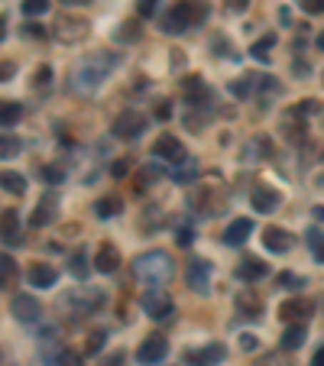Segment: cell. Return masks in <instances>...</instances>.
Listing matches in <instances>:
<instances>
[{
  "label": "cell",
  "instance_id": "obj_45",
  "mask_svg": "<svg viewBox=\"0 0 324 366\" xmlns=\"http://www.w3.org/2000/svg\"><path fill=\"white\" fill-rule=\"evenodd\" d=\"M156 4H159V0H136V14H140V16H153L156 14Z\"/></svg>",
  "mask_w": 324,
  "mask_h": 366
},
{
  "label": "cell",
  "instance_id": "obj_44",
  "mask_svg": "<svg viewBox=\"0 0 324 366\" xmlns=\"http://www.w3.org/2000/svg\"><path fill=\"white\" fill-rule=\"evenodd\" d=\"M49 78H52V68H49V65H43V68H36V81H33V85L36 88H46V85H49Z\"/></svg>",
  "mask_w": 324,
  "mask_h": 366
},
{
  "label": "cell",
  "instance_id": "obj_6",
  "mask_svg": "<svg viewBox=\"0 0 324 366\" xmlns=\"http://www.w3.org/2000/svg\"><path fill=\"white\" fill-rule=\"evenodd\" d=\"M88 26H91V23H88L85 16H59L52 33H56L59 43H81L88 36Z\"/></svg>",
  "mask_w": 324,
  "mask_h": 366
},
{
  "label": "cell",
  "instance_id": "obj_1",
  "mask_svg": "<svg viewBox=\"0 0 324 366\" xmlns=\"http://www.w3.org/2000/svg\"><path fill=\"white\" fill-rule=\"evenodd\" d=\"M113 65H117L113 52H91V56L81 59V62L71 68L69 88L75 94H81V98H88L91 91H98V88L104 85V78L113 71Z\"/></svg>",
  "mask_w": 324,
  "mask_h": 366
},
{
  "label": "cell",
  "instance_id": "obj_10",
  "mask_svg": "<svg viewBox=\"0 0 324 366\" xmlns=\"http://www.w3.org/2000/svg\"><path fill=\"white\" fill-rule=\"evenodd\" d=\"M143 130H146V117H143L140 111H123L113 120V133H117L120 140H136Z\"/></svg>",
  "mask_w": 324,
  "mask_h": 366
},
{
  "label": "cell",
  "instance_id": "obj_31",
  "mask_svg": "<svg viewBox=\"0 0 324 366\" xmlns=\"http://www.w3.org/2000/svg\"><path fill=\"white\" fill-rule=\"evenodd\" d=\"M20 113H23V107L16 104V101H4V107H0V123H4V130H14Z\"/></svg>",
  "mask_w": 324,
  "mask_h": 366
},
{
  "label": "cell",
  "instance_id": "obj_14",
  "mask_svg": "<svg viewBox=\"0 0 324 366\" xmlns=\"http://www.w3.org/2000/svg\"><path fill=\"white\" fill-rule=\"evenodd\" d=\"M224 344H205V347H195V350H185V363L188 366H214L224 360Z\"/></svg>",
  "mask_w": 324,
  "mask_h": 366
},
{
  "label": "cell",
  "instance_id": "obj_42",
  "mask_svg": "<svg viewBox=\"0 0 324 366\" xmlns=\"http://www.w3.org/2000/svg\"><path fill=\"white\" fill-rule=\"evenodd\" d=\"M205 123H208V117H205V113H188V117H185V127H188L191 133H198V130L205 127Z\"/></svg>",
  "mask_w": 324,
  "mask_h": 366
},
{
  "label": "cell",
  "instance_id": "obj_39",
  "mask_svg": "<svg viewBox=\"0 0 324 366\" xmlns=\"http://www.w3.org/2000/svg\"><path fill=\"white\" fill-rule=\"evenodd\" d=\"M0 153H4V159H10L14 153H20V140H16V136H10V130L4 133V143H0Z\"/></svg>",
  "mask_w": 324,
  "mask_h": 366
},
{
  "label": "cell",
  "instance_id": "obj_3",
  "mask_svg": "<svg viewBox=\"0 0 324 366\" xmlns=\"http://www.w3.org/2000/svg\"><path fill=\"white\" fill-rule=\"evenodd\" d=\"M205 16H208V0H178L176 7L162 16V33L182 36L188 26L205 23Z\"/></svg>",
  "mask_w": 324,
  "mask_h": 366
},
{
  "label": "cell",
  "instance_id": "obj_9",
  "mask_svg": "<svg viewBox=\"0 0 324 366\" xmlns=\"http://www.w3.org/2000/svg\"><path fill=\"white\" fill-rule=\"evenodd\" d=\"M143 311L153 321H166V317H172V298L162 289H146L143 292Z\"/></svg>",
  "mask_w": 324,
  "mask_h": 366
},
{
  "label": "cell",
  "instance_id": "obj_13",
  "mask_svg": "<svg viewBox=\"0 0 324 366\" xmlns=\"http://www.w3.org/2000/svg\"><path fill=\"white\" fill-rule=\"evenodd\" d=\"M191 208H198V211L205 214V218H211V214H218V208H221L218 185H214V182L201 185V188H198L195 195H191Z\"/></svg>",
  "mask_w": 324,
  "mask_h": 366
},
{
  "label": "cell",
  "instance_id": "obj_54",
  "mask_svg": "<svg viewBox=\"0 0 324 366\" xmlns=\"http://www.w3.org/2000/svg\"><path fill=\"white\" fill-rule=\"evenodd\" d=\"M243 4H247V0H231V10H243Z\"/></svg>",
  "mask_w": 324,
  "mask_h": 366
},
{
  "label": "cell",
  "instance_id": "obj_23",
  "mask_svg": "<svg viewBox=\"0 0 324 366\" xmlns=\"http://www.w3.org/2000/svg\"><path fill=\"white\" fill-rule=\"evenodd\" d=\"M120 266V253L113 243H101L98 253H94V269H101V273H117Z\"/></svg>",
  "mask_w": 324,
  "mask_h": 366
},
{
  "label": "cell",
  "instance_id": "obj_12",
  "mask_svg": "<svg viewBox=\"0 0 324 366\" xmlns=\"http://www.w3.org/2000/svg\"><path fill=\"white\" fill-rule=\"evenodd\" d=\"M10 311H14V317H16V321H23V324H33V321H39V317H43L39 302H36L33 295H23V292L10 298Z\"/></svg>",
  "mask_w": 324,
  "mask_h": 366
},
{
  "label": "cell",
  "instance_id": "obj_18",
  "mask_svg": "<svg viewBox=\"0 0 324 366\" xmlns=\"http://www.w3.org/2000/svg\"><path fill=\"white\" fill-rule=\"evenodd\" d=\"M56 214H59V198H56V191H49V195L39 198V205H36L29 224H33V227H46V224H52V220H56Z\"/></svg>",
  "mask_w": 324,
  "mask_h": 366
},
{
  "label": "cell",
  "instance_id": "obj_48",
  "mask_svg": "<svg viewBox=\"0 0 324 366\" xmlns=\"http://www.w3.org/2000/svg\"><path fill=\"white\" fill-rule=\"evenodd\" d=\"M156 117H159V120L172 117V107H169V104H166V101H159V104H156Z\"/></svg>",
  "mask_w": 324,
  "mask_h": 366
},
{
  "label": "cell",
  "instance_id": "obj_29",
  "mask_svg": "<svg viewBox=\"0 0 324 366\" xmlns=\"http://www.w3.org/2000/svg\"><path fill=\"white\" fill-rule=\"evenodd\" d=\"M237 308L240 311H243V315H260V308H263V302H260V295H256V292H240V295H237Z\"/></svg>",
  "mask_w": 324,
  "mask_h": 366
},
{
  "label": "cell",
  "instance_id": "obj_32",
  "mask_svg": "<svg viewBox=\"0 0 324 366\" xmlns=\"http://www.w3.org/2000/svg\"><path fill=\"white\" fill-rule=\"evenodd\" d=\"M140 23L136 20H127V23H120V29H113V39L117 43H133V39H140Z\"/></svg>",
  "mask_w": 324,
  "mask_h": 366
},
{
  "label": "cell",
  "instance_id": "obj_33",
  "mask_svg": "<svg viewBox=\"0 0 324 366\" xmlns=\"http://www.w3.org/2000/svg\"><path fill=\"white\" fill-rule=\"evenodd\" d=\"M0 275H4V289H14V282H16V263L10 253L0 256Z\"/></svg>",
  "mask_w": 324,
  "mask_h": 366
},
{
  "label": "cell",
  "instance_id": "obj_51",
  "mask_svg": "<svg viewBox=\"0 0 324 366\" xmlns=\"http://www.w3.org/2000/svg\"><path fill=\"white\" fill-rule=\"evenodd\" d=\"M26 33H29V36H39V39H43V36H46V29L39 26V23H29V26H26Z\"/></svg>",
  "mask_w": 324,
  "mask_h": 366
},
{
  "label": "cell",
  "instance_id": "obj_17",
  "mask_svg": "<svg viewBox=\"0 0 324 366\" xmlns=\"http://www.w3.org/2000/svg\"><path fill=\"white\" fill-rule=\"evenodd\" d=\"M279 317L289 324H305L311 317V302L308 298H289L279 305Z\"/></svg>",
  "mask_w": 324,
  "mask_h": 366
},
{
  "label": "cell",
  "instance_id": "obj_34",
  "mask_svg": "<svg viewBox=\"0 0 324 366\" xmlns=\"http://www.w3.org/2000/svg\"><path fill=\"white\" fill-rule=\"evenodd\" d=\"M94 214L98 218H113V214H120V198H101L98 205H94Z\"/></svg>",
  "mask_w": 324,
  "mask_h": 366
},
{
  "label": "cell",
  "instance_id": "obj_41",
  "mask_svg": "<svg viewBox=\"0 0 324 366\" xmlns=\"http://www.w3.org/2000/svg\"><path fill=\"white\" fill-rule=\"evenodd\" d=\"M298 7L311 16H321L324 14V0H298Z\"/></svg>",
  "mask_w": 324,
  "mask_h": 366
},
{
  "label": "cell",
  "instance_id": "obj_11",
  "mask_svg": "<svg viewBox=\"0 0 324 366\" xmlns=\"http://www.w3.org/2000/svg\"><path fill=\"white\" fill-rule=\"evenodd\" d=\"M182 94H185V101H188L191 107H208V104H211V98H214L211 88L205 85V78H201V75H188V78H185V81H182Z\"/></svg>",
  "mask_w": 324,
  "mask_h": 366
},
{
  "label": "cell",
  "instance_id": "obj_21",
  "mask_svg": "<svg viewBox=\"0 0 324 366\" xmlns=\"http://www.w3.org/2000/svg\"><path fill=\"white\" fill-rule=\"evenodd\" d=\"M282 133H285V140H302L305 136V113L298 111V107H292V111H285V117H282Z\"/></svg>",
  "mask_w": 324,
  "mask_h": 366
},
{
  "label": "cell",
  "instance_id": "obj_35",
  "mask_svg": "<svg viewBox=\"0 0 324 366\" xmlns=\"http://www.w3.org/2000/svg\"><path fill=\"white\" fill-rule=\"evenodd\" d=\"M308 247H311V253H315V260L324 263V233L318 230V227L308 230Z\"/></svg>",
  "mask_w": 324,
  "mask_h": 366
},
{
  "label": "cell",
  "instance_id": "obj_56",
  "mask_svg": "<svg viewBox=\"0 0 324 366\" xmlns=\"http://www.w3.org/2000/svg\"><path fill=\"white\" fill-rule=\"evenodd\" d=\"M62 4H88V0H62Z\"/></svg>",
  "mask_w": 324,
  "mask_h": 366
},
{
  "label": "cell",
  "instance_id": "obj_26",
  "mask_svg": "<svg viewBox=\"0 0 324 366\" xmlns=\"http://www.w3.org/2000/svg\"><path fill=\"white\" fill-rule=\"evenodd\" d=\"M305 337H308V331H305V324H289L285 327V334H282V350H298V347L305 344Z\"/></svg>",
  "mask_w": 324,
  "mask_h": 366
},
{
  "label": "cell",
  "instance_id": "obj_40",
  "mask_svg": "<svg viewBox=\"0 0 324 366\" xmlns=\"http://www.w3.org/2000/svg\"><path fill=\"white\" fill-rule=\"evenodd\" d=\"M279 282H282V289H302L305 279L295 273H279Z\"/></svg>",
  "mask_w": 324,
  "mask_h": 366
},
{
  "label": "cell",
  "instance_id": "obj_15",
  "mask_svg": "<svg viewBox=\"0 0 324 366\" xmlns=\"http://www.w3.org/2000/svg\"><path fill=\"white\" fill-rule=\"evenodd\" d=\"M250 205H253L260 214H269L282 205V195L273 188V185H253V191H250Z\"/></svg>",
  "mask_w": 324,
  "mask_h": 366
},
{
  "label": "cell",
  "instance_id": "obj_53",
  "mask_svg": "<svg viewBox=\"0 0 324 366\" xmlns=\"http://www.w3.org/2000/svg\"><path fill=\"white\" fill-rule=\"evenodd\" d=\"M10 75H14V65L4 62V81H10Z\"/></svg>",
  "mask_w": 324,
  "mask_h": 366
},
{
  "label": "cell",
  "instance_id": "obj_50",
  "mask_svg": "<svg viewBox=\"0 0 324 366\" xmlns=\"http://www.w3.org/2000/svg\"><path fill=\"white\" fill-rule=\"evenodd\" d=\"M240 347H243V350H256V337L243 334V337H240Z\"/></svg>",
  "mask_w": 324,
  "mask_h": 366
},
{
  "label": "cell",
  "instance_id": "obj_19",
  "mask_svg": "<svg viewBox=\"0 0 324 366\" xmlns=\"http://www.w3.org/2000/svg\"><path fill=\"white\" fill-rule=\"evenodd\" d=\"M250 233H253V220H250V218H237V220H231V224H227L224 243H227V247H243Z\"/></svg>",
  "mask_w": 324,
  "mask_h": 366
},
{
  "label": "cell",
  "instance_id": "obj_47",
  "mask_svg": "<svg viewBox=\"0 0 324 366\" xmlns=\"http://www.w3.org/2000/svg\"><path fill=\"white\" fill-rule=\"evenodd\" d=\"M111 172H113V178H123V176H127V172H130V162H127V159L113 162V166H111Z\"/></svg>",
  "mask_w": 324,
  "mask_h": 366
},
{
  "label": "cell",
  "instance_id": "obj_8",
  "mask_svg": "<svg viewBox=\"0 0 324 366\" xmlns=\"http://www.w3.org/2000/svg\"><path fill=\"white\" fill-rule=\"evenodd\" d=\"M166 353H169V344H166V337H162V334H146V337H143V344L136 347V360H140V363H146V366L162 363V360H166Z\"/></svg>",
  "mask_w": 324,
  "mask_h": 366
},
{
  "label": "cell",
  "instance_id": "obj_38",
  "mask_svg": "<svg viewBox=\"0 0 324 366\" xmlns=\"http://www.w3.org/2000/svg\"><path fill=\"white\" fill-rule=\"evenodd\" d=\"M49 10V0H23V14L33 20V16H43Z\"/></svg>",
  "mask_w": 324,
  "mask_h": 366
},
{
  "label": "cell",
  "instance_id": "obj_55",
  "mask_svg": "<svg viewBox=\"0 0 324 366\" xmlns=\"http://www.w3.org/2000/svg\"><path fill=\"white\" fill-rule=\"evenodd\" d=\"M318 49H321V52H324V33H321V36H318Z\"/></svg>",
  "mask_w": 324,
  "mask_h": 366
},
{
  "label": "cell",
  "instance_id": "obj_30",
  "mask_svg": "<svg viewBox=\"0 0 324 366\" xmlns=\"http://www.w3.org/2000/svg\"><path fill=\"white\" fill-rule=\"evenodd\" d=\"M0 182H4V191H7V195L20 198L23 191H26V178H23L20 172H4V176H0Z\"/></svg>",
  "mask_w": 324,
  "mask_h": 366
},
{
  "label": "cell",
  "instance_id": "obj_16",
  "mask_svg": "<svg viewBox=\"0 0 324 366\" xmlns=\"http://www.w3.org/2000/svg\"><path fill=\"white\" fill-rule=\"evenodd\" d=\"M263 247H266L269 253H289V250L295 247V237H292L285 227H266V230H263Z\"/></svg>",
  "mask_w": 324,
  "mask_h": 366
},
{
  "label": "cell",
  "instance_id": "obj_4",
  "mask_svg": "<svg viewBox=\"0 0 324 366\" xmlns=\"http://www.w3.org/2000/svg\"><path fill=\"white\" fill-rule=\"evenodd\" d=\"M65 308L71 311L75 317H81V315H94V311L104 305V292L101 289H91V285H81V289H75L69 298H65Z\"/></svg>",
  "mask_w": 324,
  "mask_h": 366
},
{
  "label": "cell",
  "instance_id": "obj_20",
  "mask_svg": "<svg viewBox=\"0 0 324 366\" xmlns=\"http://www.w3.org/2000/svg\"><path fill=\"white\" fill-rule=\"evenodd\" d=\"M26 279H29V285H36V289H52L59 273L52 266H46V263H33V266L26 269Z\"/></svg>",
  "mask_w": 324,
  "mask_h": 366
},
{
  "label": "cell",
  "instance_id": "obj_49",
  "mask_svg": "<svg viewBox=\"0 0 324 366\" xmlns=\"http://www.w3.org/2000/svg\"><path fill=\"white\" fill-rule=\"evenodd\" d=\"M101 366H123V353L117 350V353H113V357H107V360H104V363H101Z\"/></svg>",
  "mask_w": 324,
  "mask_h": 366
},
{
  "label": "cell",
  "instance_id": "obj_46",
  "mask_svg": "<svg viewBox=\"0 0 324 366\" xmlns=\"http://www.w3.org/2000/svg\"><path fill=\"white\" fill-rule=\"evenodd\" d=\"M176 243H178V247H188V243H191V230L185 224L176 230Z\"/></svg>",
  "mask_w": 324,
  "mask_h": 366
},
{
  "label": "cell",
  "instance_id": "obj_7",
  "mask_svg": "<svg viewBox=\"0 0 324 366\" xmlns=\"http://www.w3.org/2000/svg\"><path fill=\"white\" fill-rule=\"evenodd\" d=\"M153 156L156 159H162V162H169V166H178V162L188 159L182 140H178V136H169V133H162L159 140L153 143Z\"/></svg>",
  "mask_w": 324,
  "mask_h": 366
},
{
  "label": "cell",
  "instance_id": "obj_36",
  "mask_svg": "<svg viewBox=\"0 0 324 366\" xmlns=\"http://www.w3.org/2000/svg\"><path fill=\"white\" fill-rule=\"evenodd\" d=\"M172 178L176 182H188V178H195V162L191 159H185V162H178V166H172Z\"/></svg>",
  "mask_w": 324,
  "mask_h": 366
},
{
  "label": "cell",
  "instance_id": "obj_43",
  "mask_svg": "<svg viewBox=\"0 0 324 366\" xmlns=\"http://www.w3.org/2000/svg\"><path fill=\"white\" fill-rule=\"evenodd\" d=\"M43 178H46V182H65V172L59 169V166H46V169H43Z\"/></svg>",
  "mask_w": 324,
  "mask_h": 366
},
{
  "label": "cell",
  "instance_id": "obj_28",
  "mask_svg": "<svg viewBox=\"0 0 324 366\" xmlns=\"http://www.w3.org/2000/svg\"><path fill=\"white\" fill-rule=\"evenodd\" d=\"M273 49H275V36H263V39H256L253 46H250V56L256 59V62H269L273 59Z\"/></svg>",
  "mask_w": 324,
  "mask_h": 366
},
{
  "label": "cell",
  "instance_id": "obj_37",
  "mask_svg": "<svg viewBox=\"0 0 324 366\" xmlns=\"http://www.w3.org/2000/svg\"><path fill=\"white\" fill-rule=\"evenodd\" d=\"M104 344H107V331H91L88 334V340H85V350L94 357V353L104 350Z\"/></svg>",
  "mask_w": 324,
  "mask_h": 366
},
{
  "label": "cell",
  "instance_id": "obj_5",
  "mask_svg": "<svg viewBox=\"0 0 324 366\" xmlns=\"http://www.w3.org/2000/svg\"><path fill=\"white\" fill-rule=\"evenodd\" d=\"M185 282H188V289L198 292V295H208L211 292V263L208 260H188L185 266Z\"/></svg>",
  "mask_w": 324,
  "mask_h": 366
},
{
  "label": "cell",
  "instance_id": "obj_25",
  "mask_svg": "<svg viewBox=\"0 0 324 366\" xmlns=\"http://www.w3.org/2000/svg\"><path fill=\"white\" fill-rule=\"evenodd\" d=\"M69 273L75 275V279H85V275L91 273V260H88V250L85 247H78L75 253L69 256Z\"/></svg>",
  "mask_w": 324,
  "mask_h": 366
},
{
  "label": "cell",
  "instance_id": "obj_2",
  "mask_svg": "<svg viewBox=\"0 0 324 366\" xmlns=\"http://www.w3.org/2000/svg\"><path fill=\"white\" fill-rule=\"evenodd\" d=\"M133 275L146 289H162L172 279V256L166 250H149L133 260Z\"/></svg>",
  "mask_w": 324,
  "mask_h": 366
},
{
  "label": "cell",
  "instance_id": "obj_22",
  "mask_svg": "<svg viewBox=\"0 0 324 366\" xmlns=\"http://www.w3.org/2000/svg\"><path fill=\"white\" fill-rule=\"evenodd\" d=\"M263 275H269V266L263 260H256V256H243V260L237 263V279L256 282V279H263Z\"/></svg>",
  "mask_w": 324,
  "mask_h": 366
},
{
  "label": "cell",
  "instance_id": "obj_52",
  "mask_svg": "<svg viewBox=\"0 0 324 366\" xmlns=\"http://www.w3.org/2000/svg\"><path fill=\"white\" fill-rule=\"evenodd\" d=\"M311 366H324V344L315 350V357H311Z\"/></svg>",
  "mask_w": 324,
  "mask_h": 366
},
{
  "label": "cell",
  "instance_id": "obj_24",
  "mask_svg": "<svg viewBox=\"0 0 324 366\" xmlns=\"http://www.w3.org/2000/svg\"><path fill=\"white\" fill-rule=\"evenodd\" d=\"M266 156H273V143H269L266 136H253V140L243 146V159H250V162H263Z\"/></svg>",
  "mask_w": 324,
  "mask_h": 366
},
{
  "label": "cell",
  "instance_id": "obj_27",
  "mask_svg": "<svg viewBox=\"0 0 324 366\" xmlns=\"http://www.w3.org/2000/svg\"><path fill=\"white\" fill-rule=\"evenodd\" d=\"M0 224H4V240H7V243H16V240H20V218H16L14 208H4Z\"/></svg>",
  "mask_w": 324,
  "mask_h": 366
}]
</instances>
